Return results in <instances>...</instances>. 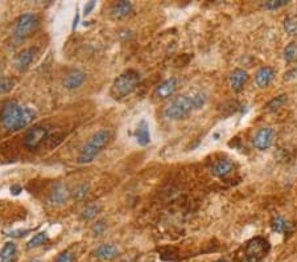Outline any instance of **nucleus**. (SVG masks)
I'll return each mask as SVG.
<instances>
[{"label": "nucleus", "mask_w": 297, "mask_h": 262, "mask_svg": "<svg viewBox=\"0 0 297 262\" xmlns=\"http://www.w3.org/2000/svg\"><path fill=\"white\" fill-rule=\"evenodd\" d=\"M38 25H40V20H38L37 15H34V13H24L16 22L13 36H15L16 40H25L33 32L37 31Z\"/></svg>", "instance_id": "nucleus-6"}, {"label": "nucleus", "mask_w": 297, "mask_h": 262, "mask_svg": "<svg viewBox=\"0 0 297 262\" xmlns=\"http://www.w3.org/2000/svg\"><path fill=\"white\" fill-rule=\"evenodd\" d=\"M54 262H74V254L71 252H62Z\"/></svg>", "instance_id": "nucleus-30"}, {"label": "nucleus", "mask_w": 297, "mask_h": 262, "mask_svg": "<svg viewBox=\"0 0 297 262\" xmlns=\"http://www.w3.org/2000/svg\"><path fill=\"white\" fill-rule=\"evenodd\" d=\"M28 232L29 231H13V232H11L8 236H12V237H22V236H25Z\"/></svg>", "instance_id": "nucleus-31"}, {"label": "nucleus", "mask_w": 297, "mask_h": 262, "mask_svg": "<svg viewBox=\"0 0 297 262\" xmlns=\"http://www.w3.org/2000/svg\"><path fill=\"white\" fill-rule=\"evenodd\" d=\"M284 29L289 36H297V19L296 17H287L284 20Z\"/></svg>", "instance_id": "nucleus-23"}, {"label": "nucleus", "mask_w": 297, "mask_h": 262, "mask_svg": "<svg viewBox=\"0 0 297 262\" xmlns=\"http://www.w3.org/2000/svg\"><path fill=\"white\" fill-rule=\"evenodd\" d=\"M268 252H269L268 241L263 237H255L246 244L243 261L260 262L267 256V253Z\"/></svg>", "instance_id": "nucleus-5"}, {"label": "nucleus", "mask_w": 297, "mask_h": 262, "mask_svg": "<svg viewBox=\"0 0 297 262\" xmlns=\"http://www.w3.org/2000/svg\"><path fill=\"white\" fill-rule=\"evenodd\" d=\"M17 261V247L15 242H7L0 252V262Z\"/></svg>", "instance_id": "nucleus-18"}, {"label": "nucleus", "mask_w": 297, "mask_h": 262, "mask_svg": "<svg viewBox=\"0 0 297 262\" xmlns=\"http://www.w3.org/2000/svg\"><path fill=\"white\" fill-rule=\"evenodd\" d=\"M177 80L174 77L168 78L161 84H159L155 89V97L160 98V100H167V98L172 97L174 91L177 90Z\"/></svg>", "instance_id": "nucleus-10"}, {"label": "nucleus", "mask_w": 297, "mask_h": 262, "mask_svg": "<svg viewBox=\"0 0 297 262\" xmlns=\"http://www.w3.org/2000/svg\"><path fill=\"white\" fill-rule=\"evenodd\" d=\"M47 241H48L47 233H37V234H34L33 237L28 241L27 247H28L29 249H31V248H37V247H41V245H44Z\"/></svg>", "instance_id": "nucleus-22"}, {"label": "nucleus", "mask_w": 297, "mask_h": 262, "mask_svg": "<svg viewBox=\"0 0 297 262\" xmlns=\"http://www.w3.org/2000/svg\"><path fill=\"white\" fill-rule=\"evenodd\" d=\"M215 262H226V259H217Z\"/></svg>", "instance_id": "nucleus-36"}, {"label": "nucleus", "mask_w": 297, "mask_h": 262, "mask_svg": "<svg viewBox=\"0 0 297 262\" xmlns=\"http://www.w3.org/2000/svg\"><path fill=\"white\" fill-rule=\"evenodd\" d=\"M110 138H111V133H110V131H96L95 134L90 138V141L87 142L86 146L81 150L80 155H78L77 158V162L80 163V164H87V163L93 162L96 158V155L109 144Z\"/></svg>", "instance_id": "nucleus-3"}, {"label": "nucleus", "mask_w": 297, "mask_h": 262, "mask_svg": "<svg viewBox=\"0 0 297 262\" xmlns=\"http://www.w3.org/2000/svg\"><path fill=\"white\" fill-rule=\"evenodd\" d=\"M89 191H90V185L86 184V183H84V184L78 185V187L75 188L73 196H74L75 200L81 201V200H84L85 197L87 196V194H89Z\"/></svg>", "instance_id": "nucleus-25"}, {"label": "nucleus", "mask_w": 297, "mask_h": 262, "mask_svg": "<svg viewBox=\"0 0 297 262\" xmlns=\"http://www.w3.org/2000/svg\"><path fill=\"white\" fill-rule=\"evenodd\" d=\"M247 81L248 73L246 72V70H243V69H235V70H232L229 77L230 86H231V89L234 91L242 90Z\"/></svg>", "instance_id": "nucleus-12"}, {"label": "nucleus", "mask_w": 297, "mask_h": 262, "mask_svg": "<svg viewBox=\"0 0 297 262\" xmlns=\"http://www.w3.org/2000/svg\"><path fill=\"white\" fill-rule=\"evenodd\" d=\"M234 170V163L230 159H221L215 163V165L213 167V174L217 176V178H226L227 175H230Z\"/></svg>", "instance_id": "nucleus-17"}, {"label": "nucleus", "mask_w": 297, "mask_h": 262, "mask_svg": "<svg viewBox=\"0 0 297 262\" xmlns=\"http://www.w3.org/2000/svg\"><path fill=\"white\" fill-rule=\"evenodd\" d=\"M273 139H275V131L271 127H262L256 131L252 139V144L256 150L266 151L272 146Z\"/></svg>", "instance_id": "nucleus-8"}, {"label": "nucleus", "mask_w": 297, "mask_h": 262, "mask_svg": "<svg viewBox=\"0 0 297 262\" xmlns=\"http://www.w3.org/2000/svg\"><path fill=\"white\" fill-rule=\"evenodd\" d=\"M101 211V207L94 204V205H89L84 212H82V218L84 220H91V218L95 217L98 215V212Z\"/></svg>", "instance_id": "nucleus-26"}, {"label": "nucleus", "mask_w": 297, "mask_h": 262, "mask_svg": "<svg viewBox=\"0 0 297 262\" xmlns=\"http://www.w3.org/2000/svg\"><path fill=\"white\" fill-rule=\"evenodd\" d=\"M136 139H137V143H139L140 146H147V144L151 142L149 128H148V125H147L146 121L140 122V125H139V127H137V131H136Z\"/></svg>", "instance_id": "nucleus-20"}, {"label": "nucleus", "mask_w": 297, "mask_h": 262, "mask_svg": "<svg viewBox=\"0 0 297 262\" xmlns=\"http://www.w3.org/2000/svg\"><path fill=\"white\" fill-rule=\"evenodd\" d=\"M285 102H287V97H285V96H279V97L273 98L271 102H268V105H267V110H269V111H275V110L284 106Z\"/></svg>", "instance_id": "nucleus-24"}, {"label": "nucleus", "mask_w": 297, "mask_h": 262, "mask_svg": "<svg viewBox=\"0 0 297 262\" xmlns=\"http://www.w3.org/2000/svg\"><path fill=\"white\" fill-rule=\"evenodd\" d=\"M11 192H12L13 195H19L20 192H22V187H20V185H12V187H11Z\"/></svg>", "instance_id": "nucleus-33"}, {"label": "nucleus", "mask_w": 297, "mask_h": 262, "mask_svg": "<svg viewBox=\"0 0 297 262\" xmlns=\"http://www.w3.org/2000/svg\"><path fill=\"white\" fill-rule=\"evenodd\" d=\"M275 78V70L271 66H263L255 74V82L259 87H267Z\"/></svg>", "instance_id": "nucleus-15"}, {"label": "nucleus", "mask_w": 297, "mask_h": 262, "mask_svg": "<svg viewBox=\"0 0 297 262\" xmlns=\"http://www.w3.org/2000/svg\"><path fill=\"white\" fill-rule=\"evenodd\" d=\"M34 111L16 101L4 103L0 110V122L3 127L10 133L19 131L33 121Z\"/></svg>", "instance_id": "nucleus-1"}, {"label": "nucleus", "mask_w": 297, "mask_h": 262, "mask_svg": "<svg viewBox=\"0 0 297 262\" xmlns=\"http://www.w3.org/2000/svg\"><path fill=\"white\" fill-rule=\"evenodd\" d=\"M38 49L36 47L27 48V49H23L15 59V66L19 72H25L27 69L31 66V64L33 63L34 57L37 54Z\"/></svg>", "instance_id": "nucleus-9"}, {"label": "nucleus", "mask_w": 297, "mask_h": 262, "mask_svg": "<svg viewBox=\"0 0 297 262\" xmlns=\"http://www.w3.org/2000/svg\"><path fill=\"white\" fill-rule=\"evenodd\" d=\"M94 256L98 259H102V261H111V259L116 258L119 256V249L115 245H111V244H105V245L96 248Z\"/></svg>", "instance_id": "nucleus-13"}, {"label": "nucleus", "mask_w": 297, "mask_h": 262, "mask_svg": "<svg viewBox=\"0 0 297 262\" xmlns=\"http://www.w3.org/2000/svg\"><path fill=\"white\" fill-rule=\"evenodd\" d=\"M78 19H80V16H75V19H74V24H73V29H75V27H77V24H78Z\"/></svg>", "instance_id": "nucleus-34"}, {"label": "nucleus", "mask_w": 297, "mask_h": 262, "mask_svg": "<svg viewBox=\"0 0 297 262\" xmlns=\"http://www.w3.org/2000/svg\"><path fill=\"white\" fill-rule=\"evenodd\" d=\"M287 4H288L287 0H269V2H267V3L264 4V7H266L267 10L273 11V10H278V8H282V7L287 6Z\"/></svg>", "instance_id": "nucleus-28"}, {"label": "nucleus", "mask_w": 297, "mask_h": 262, "mask_svg": "<svg viewBox=\"0 0 297 262\" xmlns=\"http://www.w3.org/2000/svg\"><path fill=\"white\" fill-rule=\"evenodd\" d=\"M208 101V94L205 91H190L179 96L168 105L164 114L169 119H183L189 116L193 110L201 109Z\"/></svg>", "instance_id": "nucleus-2"}, {"label": "nucleus", "mask_w": 297, "mask_h": 262, "mask_svg": "<svg viewBox=\"0 0 297 262\" xmlns=\"http://www.w3.org/2000/svg\"><path fill=\"white\" fill-rule=\"evenodd\" d=\"M69 196H70V192H69L68 187L64 183H57L50 191L49 201L50 204H54V205H61V204H65L68 201Z\"/></svg>", "instance_id": "nucleus-11"}, {"label": "nucleus", "mask_w": 297, "mask_h": 262, "mask_svg": "<svg viewBox=\"0 0 297 262\" xmlns=\"http://www.w3.org/2000/svg\"><path fill=\"white\" fill-rule=\"evenodd\" d=\"M29 262H41V261H40V259H31Z\"/></svg>", "instance_id": "nucleus-35"}, {"label": "nucleus", "mask_w": 297, "mask_h": 262, "mask_svg": "<svg viewBox=\"0 0 297 262\" xmlns=\"http://www.w3.org/2000/svg\"><path fill=\"white\" fill-rule=\"evenodd\" d=\"M94 7H95V2H90V3H87L86 7H85V15H89L90 11L93 10Z\"/></svg>", "instance_id": "nucleus-32"}, {"label": "nucleus", "mask_w": 297, "mask_h": 262, "mask_svg": "<svg viewBox=\"0 0 297 262\" xmlns=\"http://www.w3.org/2000/svg\"><path fill=\"white\" fill-rule=\"evenodd\" d=\"M106 228H107V225H106V222L103 221V220H99V221H96L95 224L93 225V228H91V232H93L94 236H102L103 233H105Z\"/></svg>", "instance_id": "nucleus-29"}, {"label": "nucleus", "mask_w": 297, "mask_h": 262, "mask_svg": "<svg viewBox=\"0 0 297 262\" xmlns=\"http://www.w3.org/2000/svg\"><path fill=\"white\" fill-rule=\"evenodd\" d=\"M132 11V3L131 2H119V3L114 4L111 8V17L115 20L124 19L126 16H128Z\"/></svg>", "instance_id": "nucleus-16"}, {"label": "nucleus", "mask_w": 297, "mask_h": 262, "mask_svg": "<svg viewBox=\"0 0 297 262\" xmlns=\"http://www.w3.org/2000/svg\"><path fill=\"white\" fill-rule=\"evenodd\" d=\"M271 228H272L273 232L280 234H287L291 232L292 229V224L288 220H285L282 216H276V217L272 218L271 221Z\"/></svg>", "instance_id": "nucleus-19"}, {"label": "nucleus", "mask_w": 297, "mask_h": 262, "mask_svg": "<svg viewBox=\"0 0 297 262\" xmlns=\"http://www.w3.org/2000/svg\"><path fill=\"white\" fill-rule=\"evenodd\" d=\"M139 82L140 74L136 70H132V69L126 70V72L122 73L114 81V84H112L111 86V90H110V96L116 101L123 100V98L128 97V96L136 89Z\"/></svg>", "instance_id": "nucleus-4"}, {"label": "nucleus", "mask_w": 297, "mask_h": 262, "mask_svg": "<svg viewBox=\"0 0 297 262\" xmlns=\"http://www.w3.org/2000/svg\"><path fill=\"white\" fill-rule=\"evenodd\" d=\"M284 60L287 63H294L297 61V43H291L288 44L287 47L284 48Z\"/></svg>", "instance_id": "nucleus-21"}, {"label": "nucleus", "mask_w": 297, "mask_h": 262, "mask_svg": "<svg viewBox=\"0 0 297 262\" xmlns=\"http://www.w3.org/2000/svg\"><path fill=\"white\" fill-rule=\"evenodd\" d=\"M15 86V81L12 78H2L0 80V94H6L12 90Z\"/></svg>", "instance_id": "nucleus-27"}, {"label": "nucleus", "mask_w": 297, "mask_h": 262, "mask_svg": "<svg viewBox=\"0 0 297 262\" xmlns=\"http://www.w3.org/2000/svg\"><path fill=\"white\" fill-rule=\"evenodd\" d=\"M85 80H86V74L82 70H73L64 80V86L68 90H74V89H77L84 84Z\"/></svg>", "instance_id": "nucleus-14"}, {"label": "nucleus", "mask_w": 297, "mask_h": 262, "mask_svg": "<svg viewBox=\"0 0 297 262\" xmlns=\"http://www.w3.org/2000/svg\"><path fill=\"white\" fill-rule=\"evenodd\" d=\"M48 134H49V128L44 125H36L32 128H29L28 133L25 134L24 138V146L29 150H34L37 148L45 139H47Z\"/></svg>", "instance_id": "nucleus-7"}]
</instances>
